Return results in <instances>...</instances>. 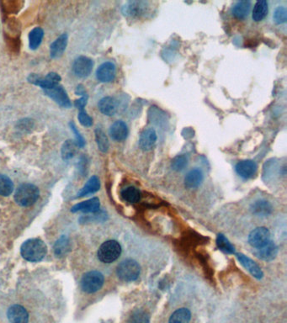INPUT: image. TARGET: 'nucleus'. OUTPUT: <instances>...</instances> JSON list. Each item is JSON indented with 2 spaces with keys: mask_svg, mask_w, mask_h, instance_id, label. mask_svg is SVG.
I'll use <instances>...</instances> for the list:
<instances>
[{
  "mask_svg": "<svg viewBox=\"0 0 287 323\" xmlns=\"http://www.w3.org/2000/svg\"><path fill=\"white\" fill-rule=\"evenodd\" d=\"M22 257L30 262H39L47 254V246L42 240L33 238L25 242L21 248Z\"/></svg>",
  "mask_w": 287,
  "mask_h": 323,
  "instance_id": "1",
  "label": "nucleus"
},
{
  "mask_svg": "<svg viewBox=\"0 0 287 323\" xmlns=\"http://www.w3.org/2000/svg\"><path fill=\"white\" fill-rule=\"evenodd\" d=\"M39 189L32 184H23L18 187L15 193V200L21 206H31L39 198Z\"/></svg>",
  "mask_w": 287,
  "mask_h": 323,
  "instance_id": "2",
  "label": "nucleus"
},
{
  "mask_svg": "<svg viewBox=\"0 0 287 323\" xmlns=\"http://www.w3.org/2000/svg\"><path fill=\"white\" fill-rule=\"evenodd\" d=\"M121 253V247L118 242L110 240L104 242L98 251V257L101 262L105 263H113Z\"/></svg>",
  "mask_w": 287,
  "mask_h": 323,
  "instance_id": "3",
  "label": "nucleus"
},
{
  "mask_svg": "<svg viewBox=\"0 0 287 323\" xmlns=\"http://www.w3.org/2000/svg\"><path fill=\"white\" fill-rule=\"evenodd\" d=\"M140 266L138 263L132 259H127L122 261L117 267V275L121 280L126 282H132L136 280L140 275Z\"/></svg>",
  "mask_w": 287,
  "mask_h": 323,
  "instance_id": "4",
  "label": "nucleus"
},
{
  "mask_svg": "<svg viewBox=\"0 0 287 323\" xmlns=\"http://www.w3.org/2000/svg\"><path fill=\"white\" fill-rule=\"evenodd\" d=\"M104 275L99 271H90L85 273L81 279V288L83 291L91 294L100 290L103 286Z\"/></svg>",
  "mask_w": 287,
  "mask_h": 323,
  "instance_id": "5",
  "label": "nucleus"
},
{
  "mask_svg": "<svg viewBox=\"0 0 287 323\" xmlns=\"http://www.w3.org/2000/svg\"><path fill=\"white\" fill-rule=\"evenodd\" d=\"M150 12V3L147 1H129L122 7V13L130 18L145 17Z\"/></svg>",
  "mask_w": 287,
  "mask_h": 323,
  "instance_id": "6",
  "label": "nucleus"
},
{
  "mask_svg": "<svg viewBox=\"0 0 287 323\" xmlns=\"http://www.w3.org/2000/svg\"><path fill=\"white\" fill-rule=\"evenodd\" d=\"M61 79H62L60 75L56 73H49L45 77H41L38 74H30L29 77L27 78V80L30 84L39 86L43 90L57 86L60 83Z\"/></svg>",
  "mask_w": 287,
  "mask_h": 323,
  "instance_id": "7",
  "label": "nucleus"
},
{
  "mask_svg": "<svg viewBox=\"0 0 287 323\" xmlns=\"http://www.w3.org/2000/svg\"><path fill=\"white\" fill-rule=\"evenodd\" d=\"M48 97L54 100L61 107L71 108L72 103L69 99V95L67 94L66 90H64L63 86L57 85L54 87L50 88L48 90H43Z\"/></svg>",
  "mask_w": 287,
  "mask_h": 323,
  "instance_id": "8",
  "label": "nucleus"
},
{
  "mask_svg": "<svg viewBox=\"0 0 287 323\" xmlns=\"http://www.w3.org/2000/svg\"><path fill=\"white\" fill-rule=\"evenodd\" d=\"M94 68L92 59L85 56H80L76 58L73 64V72L79 78H87L90 76Z\"/></svg>",
  "mask_w": 287,
  "mask_h": 323,
  "instance_id": "9",
  "label": "nucleus"
},
{
  "mask_svg": "<svg viewBox=\"0 0 287 323\" xmlns=\"http://www.w3.org/2000/svg\"><path fill=\"white\" fill-rule=\"evenodd\" d=\"M269 238L270 233L268 229L265 227H258L251 231L248 236V242L252 247L258 248L269 242Z\"/></svg>",
  "mask_w": 287,
  "mask_h": 323,
  "instance_id": "10",
  "label": "nucleus"
},
{
  "mask_svg": "<svg viewBox=\"0 0 287 323\" xmlns=\"http://www.w3.org/2000/svg\"><path fill=\"white\" fill-rule=\"evenodd\" d=\"M116 69L114 63L111 62L104 63L98 68L96 78L102 83H110L116 78Z\"/></svg>",
  "mask_w": 287,
  "mask_h": 323,
  "instance_id": "11",
  "label": "nucleus"
},
{
  "mask_svg": "<svg viewBox=\"0 0 287 323\" xmlns=\"http://www.w3.org/2000/svg\"><path fill=\"white\" fill-rule=\"evenodd\" d=\"M157 140H158V135L154 129H145L140 135V148L143 151H150L155 146Z\"/></svg>",
  "mask_w": 287,
  "mask_h": 323,
  "instance_id": "12",
  "label": "nucleus"
},
{
  "mask_svg": "<svg viewBox=\"0 0 287 323\" xmlns=\"http://www.w3.org/2000/svg\"><path fill=\"white\" fill-rule=\"evenodd\" d=\"M257 164L253 160H243L237 163L235 167L237 174L242 179H248L253 178L257 173Z\"/></svg>",
  "mask_w": 287,
  "mask_h": 323,
  "instance_id": "13",
  "label": "nucleus"
},
{
  "mask_svg": "<svg viewBox=\"0 0 287 323\" xmlns=\"http://www.w3.org/2000/svg\"><path fill=\"white\" fill-rule=\"evenodd\" d=\"M7 316L11 323H28L29 314L22 305H14L9 308Z\"/></svg>",
  "mask_w": 287,
  "mask_h": 323,
  "instance_id": "14",
  "label": "nucleus"
},
{
  "mask_svg": "<svg viewBox=\"0 0 287 323\" xmlns=\"http://www.w3.org/2000/svg\"><path fill=\"white\" fill-rule=\"evenodd\" d=\"M109 133L114 141L122 142L127 139L129 131L127 124L125 123L124 121H117L111 125Z\"/></svg>",
  "mask_w": 287,
  "mask_h": 323,
  "instance_id": "15",
  "label": "nucleus"
},
{
  "mask_svg": "<svg viewBox=\"0 0 287 323\" xmlns=\"http://www.w3.org/2000/svg\"><path fill=\"white\" fill-rule=\"evenodd\" d=\"M69 37L67 34H63L58 39L52 43L50 47V56L53 59H57L64 55L68 46Z\"/></svg>",
  "mask_w": 287,
  "mask_h": 323,
  "instance_id": "16",
  "label": "nucleus"
},
{
  "mask_svg": "<svg viewBox=\"0 0 287 323\" xmlns=\"http://www.w3.org/2000/svg\"><path fill=\"white\" fill-rule=\"evenodd\" d=\"M98 108H99L100 112L105 116H113L117 112L118 104L114 98L107 96V97H104L99 101Z\"/></svg>",
  "mask_w": 287,
  "mask_h": 323,
  "instance_id": "17",
  "label": "nucleus"
},
{
  "mask_svg": "<svg viewBox=\"0 0 287 323\" xmlns=\"http://www.w3.org/2000/svg\"><path fill=\"white\" fill-rule=\"evenodd\" d=\"M278 253V247L274 242H267L261 247H258L255 252L257 257L264 261H271L276 257Z\"/></svg>",
  "mask_w": 287,
  "mask_h": 323,
  "instance_id": "18",
  "label": "nucleus"
},
{
  "mask_svg": "<svg viewBox=\"0 0 287 323\" xmlns=\"http://www.w3.org/2000/svg\"><path fill=\"white\" fill-rule=\"evenodd\" d=\"M100 200L98 198H92L84 202L79 203L72 207V212L81 211L84 213L97 212L100 209Z\"/></svg>",
  "mask_w": 287,
  "mask_h": 323,
  "instance_id": "19",
  "label": "nucleus"
},
{
  "mask_svg": "<svg viewBox=\"0 0 287 323\" xmlns=\"http://www.w3.org/2000/svg\"><path fill=\"white\" fill-rule=\"evenodd\" d=\"M237 259L239 260L240 263H242V265L244 267L249 273L255 277V278H259L263 277V272L261 270V268L258 267V264L253 262L251 258L248 257H246L243 254H237Z\"/></svg>",
  "mask_w": 287,
  "mask_h": 323,
  "instance_id": "20",
  "label": "nucleus"
},
{
  "mask_svg": "<svg viewBox=\"0 0 287 323\" xmlns=\"http://www.w3.org/2000/svg\"><path fill=\"white\" fill-rule=\"evenodd\" d=\"M203 181L202 171L198 168L190 170L184 178V185L188 189H196Z\"/></svg>",
  "mask_w": 287,
  "mask_h": 323,
  "instance_id": "21",
  "label": "nucleus"
},
{
  "mask_svg": "<svg viewBox=\"0 0 287 323\" xmlns=\"http://www.w3.org/2000/svg\"><path fill=\"white\" fill-rule=\"evenodd\" d=\"M251 2L248 0L238 1L232 6V15L237 20H244L250 12Z\"/></svg>",
  "mask_w": 287,
  "mask_h": 323,
  "instance_id": "22",
  "label": "nucleus"
},
{
  "mask_svg": "<svg viewBox=\"0 0 287 323\" xmlns=\"http://www.w3.org/2000/svg\"><path fill=\"white\" fill-rule=\"evenodd\" d=\"M272 210L271 204L267 200H257L251 205V211L258 216H267L271 214Z\"/></svg>",
  "mask_w": 287,
  "mask_h": 323,
  "instance_id": "23",
  "label": "nucleus"
},
{
  "mask_svg": "<svg viewBox=\"0 0 287 323\" xmlns=\"http://www.w3.org/2000/svg\"><path fill=\"white\" fill-rule=\"evenodd\" d=\"M269 12V6L265 0H259L254 5L252 11V18L255 22H260Z\"/></svg>",
  "mask_w": 287,
  "mask_h": 323,
  "instance_id": "24",
  "label": "nucleus"
},
{
  "mask_svg": "<svg viewBox=\"0 0 287 323\" xmlns=\"http://www.w3.org/2000/svg\"><path fill=\"white\" fill-rule=\"evenodd\" d=\"M100 188V179L97 176H93L89 179V181L85 184V186L83 187L79 193L77 197H84L88 195L94 194L97 192Z\"/></svg>",
  "mask_w": 287,
  "mask_h": 323,
  "instance_id": "25",
  "label": "nucleus"
},
{
  "mask_svg": "<svg viewBox=\"0 0 287 323\" xmlns=\"http://www.w3.org/2000/svg\"><path fill=\"white\" fill-rule=\"evenodd\" d=\"M79 146L77 144V142L74 140H67L66 142H64L62 149H61V153H62V157L64 158V160H69L71 158H74V156L76 155L79 150Z\"/></svg>",
  "mask_w": 287,
  "mask_h": 323,
  "instance_id": "26",
  "label": "nucleus"
},
{
  "mask_svg": "<svg viewBox=\"0 0 287 323\" xmlns=\"http://www.w3.org/2000/svg\"><path fill=\"white\" fill-rule=\"evenodd\" d=\"M43 37H44V32L41 27H37L32 30L29 34L30 48L33 51L37 50L42 44Z\"/></svg>",
  "mask_w": 287,
  "mask_h": 323,
  "instance_id": "27",
  "label": "nucleus"
},
{
  "mask_svg": "<svg viewBox=\"0 0 287 323\" xmlns=\"http://www.w3.org/2000/svg\"><path fill=\"white\" fill-rule=\"evenodd\" d=\"M121 198L128 203H137L141 199V193L136 187L129 186L125 188L121 193Z\"/></svg>",
  "mask_w": 287,
  "mask_h": 323,
  "instance_id": "28",
  "label": "nucleus"
},
{
  "mask_svg": "<svg viewBox=\"0 0 287 323\" xmlns=\"http://www.w3.org/2000/svg\"><path fill=\"white\" fill-rule=\"evenodd\" d=\"M191 314L186 308H180L175 310L169 318V323H189Z\"/></svg>",
  "mask_w": 287,
  "mask_h": 323,
  "instance_id": "29",
  "label": "nucleus"
},
{
  "mask_svg": "<svg viewBox=\"0 0 287 323\" xmlns=\"http://www.w3.org/2000/svg\"><path fill=\"white\" fill-rule=\"evenodd\" d=\"M53 249H54V253H55L57 257H64L70 250L69 240L65 236H62L60 239L58 240L56 242L54 247H53Z\"/></svg>",
  "mask_w": 287,
  "mask_h": 323,
  "instance_id": "30",
  "label": "nucleus"
},
{
  "mask_svg": "<svg viewBox=\"0 0 287 323\" xmlns=\"http://www.w3.org/2000/svg\"><path fill=\"white\" fill-rule=\"evenodd\" d=\"M95 141L97 142L98 147L100 152L102 153H107L110 143H109L108 137H106V133L100 128H97L95 130Z\"/></svg>",
  "mask_w": 287,
  "mask_h": 323,
  "instance_id": "31",
  "label": "nucleus"
},
{
  "mask_svg": "<svg viewBox=\"0 0 287 323\" xmlns=\"http://www.w3.org/2000/svg\"><path fill=\"white\" fill-rule=\"evenodd\" d=\"M14 191V184L9 177L0 174V195L9 196Z\"/></svg>",
  "mask_w": 287,
  "mask_h": 323,
  "instance_id": "32",
  "label": "nucleus"
},
{
  "mask_svg": "<svg viewBox=\"0 0 287 323\" xmlns=\"http://www.w3.org/2000/svg\"><path fill=\"white\" fill-rule=\"evenodd\" d=\"M216 245H217L219 249L222 252H226V253L232 254L235 252V247H233V245L222 234H219L217 236Z\"/></svg>",
  "mask_w": 287,
  "mask_h": 323,
  "instance_id": "33",
  "label": "nucleus"
},
{
  "mask_svg": "<svg viewBox=\"0 0 287 323\" xmlns=\"http://www.w3.org/2000/svg\"><path fill=\"white\" fill-rule=\"evenodd\" d=\"M150 317L145 310H137L130 316L128 323H149Z\"/></svg>",
  "mask_w": 287,
  "mask_h": 323,
  "instance_id": "34",
  "label": "nucleus"
},
{
  "mask_svg": "<svg viewBox=\"0 0 287 323\" xmlns=\"http://www.w3.org/2000/svg\"><path fill=\"white\" fill-rule=\"evenodd\" d=\"M273 20L277 25L285 23L287 21V10L284 6H278L273 14Z\"/></svg>",
  "mask_w": 287,
  "mask_h": 323,
  "instance_id": "35",
  "label": "nucleus"
},
{
  "mask_svg": "<svg viewBox=\"0 0 287 323\" xmlns=\"http://www.w3.org/2000/svg\"><path fill=\"white\" fill-rule=\"evenodd\" d=\"M188 158L185 155H179L173 159L171 167L174 171L179 172L187 167Z\"/></svg>",
  "mask_w": 287,
  "mask_h": 323,
  "instance_id": "36",
  "label": "nucleus"
},
{
  "mask_svg": "<svg viewBox=\"0 0 287 323\" xmlns=\"http://www.w3.org/2000/svg\"><path fill=\"white\" fill-rule=\"evenodd\" d=\"M34 123L31 119H23L22 121H19L16 125V128L21 132H30V131L33 128Z\"/></svg>",
  "mask_w": 287,
  "mask_h": 323,
  "instance_id": "37",
  "label": "nucleus"
},
{
  "mask_svg": "<svg viewBox=\"0 0 287 323\" xmlns=\"http://www.w3.org/2000/svg\"><path fill=\"white\" fill-rule=\"evenodd\" d=\"M78 118H79V121L80 122L82 126H85V127H90V126H92L93 119L91 118V116L88 115V113L85 111V110H81V111H79Z\"/></svg>",
  "mask_w": 287,
  "mask_h": 323,
  "instance_id": "38",
  "label": "nucleus"
},
{
  "mask_svg": "<svg viewBox=\"0 0 287 323\" xmlns=\"http://www.w3.org/2000/svg\"><path fill=\"white\" fill-rule=\"evenodd\" d=\"M69 126H70V128H71L72 132H74V136L76 137L75 142H77V144L79 146V148H82V147H85V138H84V137L80 134V132H79V130L77 129L76 125H75L73 121H71V122L69 123Z\"/></svg>",
  "mask_w": 287,
  "mask_h": 323,
  "instance_id": "39",
  "label": "nucleus"
},
{
  "mask_svg": "<svg viewBox=\"0 0 287 323\" xmlns=\"http://www.w3.org/2000/svg\"><path fill=\"white\" fill-rule=\"evenodd\" d=\"M88 99H89V95H85V96L79 98V100H75V102H74L75 107L79 111L85 110V106L87 105Z\"/></svg>",
  "mask_w": 287,
  "mask_h": 323,
  "instance_id": "40",
  "label": "nucleus"
},
{
  "mask_svg": "<svg viewBox=\"0 0 287 323\" xmlns=\"http://www.w3.org/2000/svg\"><path fill=\"white\" fill-rule=\"evenodd\" d=\"M75 93H76L77 95H79L80 97H83V96L88 95L87 92H86V90H85V87H84L83 85H79V86L76 88Z\"/></svg>",
  "mask_w": 287,
  "mask_h": 323,
  "instance_id": "41",
  "label": "nucleus"
}]
</instances>
